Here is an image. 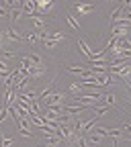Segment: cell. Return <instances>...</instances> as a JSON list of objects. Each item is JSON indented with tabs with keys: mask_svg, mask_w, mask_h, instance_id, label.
<instances>
[{
	"mask_svg": "<svg viewBox=\"0 0 131 147\" xmlns=\"http://www.w3.org/2000/svg\"><path fill=\"white\" fill-rule=\"evenodd\" d=\"M66 98H68V92H51L43 102H45V106H64Z\"/></svg>",
	"mask_w": 131,
	"mask_h": 147,
	"instance_id": "obj_1",
	"label": "cell"
},
{
	"mask_svg": "<svg viewBox=\"0 0 131 147\" xmlns=\"http://www.w3.org/2000/svg\"><path fill=\"white\" fill-rule=\"evenodd\" d=\"M78 47H80V51L84 53V57H86V61H94V57H96V51L92 49L84 39H78Z\"/></svg>",
	"mask_w": 131,
	"mask_h": 147,
	"instance_id": "obj_2",
	"label": "cell"
},
{
	"mask_svg": "<svg viewBox=\"0 0 131 147\" xmlns=\"http://www.w3.org/2000/svg\"><path fill=\"white\" fill-rule=\"evenodd\" d=\"M74 10H76L78 14H82V16H86V14H90V12H94V2H76L74 4Z\"/></svg>",
	"mask_w": 131,
	"mask_h": 147,
	"instance_id": "obj_3",
	"label": "cell"
},
{
	"mask_svg": "<svg viewBox=\"0 0 131 147\" xmlns=\"http://www.w3.org/2000/svg\"><path fill=\"white\" fill-rule=\"evenodd\" d=\"M105 139H107V137H105L102 133L94 131V129H92V131H88V133H86V141H88V145H100V143H102Z\"/></svg>",
	"mask_w": 131,
	"mask_h": 147,
	"instance_id": "obj_4",
	"label": "cell"
},
{
	"mask_svg": "<svg viewBox=\"0 0 131 147\" xmlns=\"http://www.w3.org/2000/svg\"><path fill=\"white\" fill-rule=\"evenodd\" d=\"M88 108H92V106H88V104H66L64 113L66 115H80V113H84V110H88Z\"/></svg>",
	"mask_w": 131,
	"mask_h": 147,
	"instance_id": "obj_5",
	"label": "cell"
},
{
	"mask_svg": "<svg viewBox=\"0 0 131 147\" xmlns=\"http://www.w3.org/2000/svg\"><path fill=\"white\" fill-rule=\"evenodd\" d=\"M27 57H29L31 67H45V61H43V57H41L39 53H29Z\"/></svg>",
	"mask_w": 131,
	"mask_h": 147,
	"instance_id": "obj_6",
	"label": "cell"
},
{
	"mask_svg": "<svg viewBox=\"0 0 131 147\" xmlns=\"http://www.w3.org/2000/svg\"><path fill=\"white\" fill-rule=\"evenodd\" d=\"M2 37H4V41H21L23 37L18 35L14 29H6V31H2Z\"/></svg>",
	"mask_w": 131,
	"mask_h": 147,
	"instance_id": "obj_7",
	"label": "cell"
},
{
	"mask_svg": "<svg viewBox=\"0 0 131 147\" xmlns=\"http://www.w3.org/2000/svg\"><path fill=\"white\" fill-rule=\"evenodd\" d=\"M66 21H68V25L76 31V33H82V27H80V23L76 21V16H72L70 12H66Z\"/></svg>",
	"mask_w": 131,
	"mask_h": 147,
	"instance_id": "obj_8",
	"label": "cell"
},
{
	"mask_svg": "<svg viewBox=\"0 0 131 147\" xmlns=\"http://www.w3.org/2000/svg\"><path fill=\"white\" fill-rule=\"evenodd\" d=\"M47 39H51V41H58V43H62V41H66V35H64L62 31H53V33H47Z\"/></svg>",
	"mask_w": 131,
	"mask_h": 147,
	"instance_id": "obj_9",
	"label": "cell"
},
{
	"mask_svg": "<svg viewBox=\"0 0 131 147\" xmlns=\"http://www.w3.org/2000/svg\"><path fill=\"white\" fill-rule=\"evenodd\" d=\"M23 16V8H10V14H8V18L14 23V21H18V18Z\"/></svg>",
	"mask_w": 131,
	"mask_h": 147,
	"instance_id": "obj_10",
	"label": "cell"
},
{
	"mask_svg": "<svg viewBox=\"0 0 131 147\" xmlns=\"http://www.w3.org/2000/svg\"><path fill=\"white\" fill-rule=\"evenodd\" d=\"M23 39H27L29 43H37V41H39V37H37V31H31V33H27L23 37Z\"/></svg>",
	"mask_w": 131,
	"mask_h": 147,
	"instance_id": "obj_11",
	"label": "cell"
},
{
	"mask_svg": "<svg viewBox=\"0 0 131 147\" xmlns=\"http://www.w3.org/2000/svg\"><path fill=\"white\" fill-rule=\"evenodd\" d=\"M43 45H45L47 49H55L60 43H58V41H51V39H45V41H43Z\"/></svg>",
	"mask_w": 131,
	"mask_h": 147,
	"instance_id": "obj_12",
	"label": "cell"
},
{
	"mask_svg": "<svg viewBox=\"0 0 131 147\" xmlns=\"http://www.w3.org/2000/svg\"><path fill=\"white\" fill-rule=\"evenodd\" d=\"M121 131H123V133H125V135L129 137V135H131V125H129V123H125V125L121 127Z\"/></svg>",
	"mask_w": 131,
	"mask_h": 147,
	"instance_id": "obj_13",
	"label": "cell"
},
{
	"mask_svg": "<svg viewBox=\"0 0 131 147\" xmlns=\"http://www.w3.org/2000/svg\"><path fill=\"white\" fill-rule=\"evenodd\" d=\"M18 133H21L23 137H27V139H31V137H33V133H31V131H27V129H18Z\"/></svg>",
	"mask_w": 131,
	"mask_h": 147,
	"instance_id": "obj_14",
	"label": "cell"
},
{
	"mask_svg": "<svg viewBox=\"0 0 131 147\" xmlns=\"http://www.w3.org/2000/svg\"><path fill=\"white\" fill-rule=\"evenodd\" d=\"M127 88H129V90H131V78H129V80H127Z\"/></svg>",
	"mask_w": 131,
	"mask_h": 147,
	"instance_id": "obj_15",
	"label": "cell"
},
{
	"mask_svg": "<svg viewBox=\"0 0 131 147\" xmlns=\"http://www.w3.org/2000/svg\"><path fill=\"white\" fill-rule=\"evenodd\" d=\"M125 100H127V102H129V104H131V94H129V96H127V98H125Z\"/></svg>",
	"mask_w": 131,
	"mask_h": 147,
	"instance_id": "obj_16",
	"label": "cell"
},
{
	"mask_svg": "<svg viewBox=\"0 0 131 147\" xmlns=\"http://www.w3.org/2000/svg\"><path fill=\"white\" fill-rule=\"evenodd\" d=\"M41 147H49V145H47V143H45V145H41Z\"/></svg>",
	"mask_w": 131,
	"mask_h": 147,
	"instance_id": "obj_17",
	"label": "cell"
},
{
	"mask_svg": "<svg viewBox=\"0 0 131 147\" xmlns=\"http://www.w3.org/2000/svg\"><path fill=\"white\" fill-rule=\"evenodd\" d=\"M84 2H92V0H84Z\"/></svg>",
	"mask_w": 131,
	"mask_h": 147,
	"instance_id": "obj_18",
	"label": "cell"
},
{
	"mask_svg": "<svg viewBox=\"0 0 131 147\" xmlns=\"http://www.w3.org/2000/svg\"><path fill=\"white\" fill-rule=\"evenodd\" d=\"M0 35H2V31H0Z\"/></svg>",
	"mask_w": 131,
	"mask_h": 147,
	"instance_id": "obj_19",
	"label": "cell"
}]
</instances>
